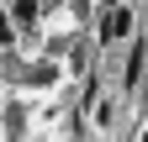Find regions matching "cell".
Returning <instances> with one entry per match:
<instances>
[{
    "label": "cell",
    "instance_id": "cell-1",
    "mask_svg": "<svg viewBox=\"0 0 148 142\" xmlns=\"http://www.w3.org/2000/svg\"><path fill=\"white\" fill-rule=\"evenodd\" d=\"M127 32H132V11H127V5H111L106 21H101V42H122Z\"/></svg>",
    "mask_w": 148,
    "mask_h": 142
},
{
    "label": "cell",
    "instance_id": "cell-2",
    "mask_svg": "<svg viewBox=\"0 0 148 142\" xmlns=\"http://www.w3.org/2000/svg\"><path fill=\"white\" fill-rule=\"evenodd\" d=\"M143 58H148V42H132V58H127V84L143 79Z\"/></svg>",
    "mask_w": 148,
    "mask_h": 142
},
{
    "label": "cell",
    "instance_id": "cell-3",
    "mask_svg": "<svg viewBox=\"0 0 148 142\" xmlns=\"http://www.w3.org/2000/svg\"><path fill=\"white\" fill-rule=\"evenodd\" d=\"M37 11H42V0H16V5H11L16 21H37Z\"/></svg>",
    "mask_w": 148,
    "mask_h": 142
},
{
    "label": "cell",
    "instance_id": "cell-4",
    "mask_svg": "<svg viewBox=\"0 0 148 142\" xmlns=\"http://www.w3.org/2000/svg\"><path fill=\"white\" fill-rule=\"evenodd\" d=\"M0 42H11V16L0 11Z\"/></svg>",
    "mask_w": 148,
    "mask_h": 142
}]
</instances>
